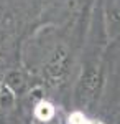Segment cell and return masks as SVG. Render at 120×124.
I'll use <instances>...</instances> for the list:
<instances>
[{
  "mask_svg": "<svg viewBox=\"0 0 120 124\" xmlns=\"http://www.w3.org/2000/svg\"><path fill=\"white\" fill-rule=\"evenodd\" d=\"M51 114H53V108L48 104V103L40 104V108H38V116H40V117H45V119H48Z\"/></svg>",
  "mask_w": 120,
  "mask_h": 124,
  "instance_id": "obj_1",
  "label": "cell"
}]
</instances>
